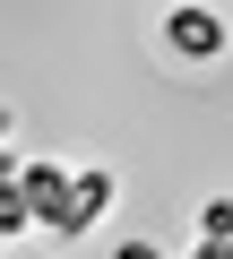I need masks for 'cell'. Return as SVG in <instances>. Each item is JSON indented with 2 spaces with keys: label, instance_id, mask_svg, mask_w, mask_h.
Returning <instances> with one entry per match:
<instances>
[{
  "label": "cell",
  "instance_id": "obj_1",
  "mask_svg": "<svg viewBox=\"0 0 233 259\" xmlns=\"http://www.w3.org/2000/svg\"><path fill=\"white\" fill-rule=\"evenodd\" d=\"M164 35H173L181 61H216V52H224V18H216V9H173Z\"/></svg>",
  "mask_w": 233,
  "mask_h": 259
},
{
  "label": "cell",
  "instance_id": "obj_2",
  "mask_svg": "<svg viewBox=\"0 0 233 259\" xmlns=\"http://www.w3.org/2000/svg\"><path fill=\"white\" fill-rule=\"evenodd\" d=\"M104 207H112V173H78L69 199H61V216H52V233H86Z\"/></svg>",
  "mask_w": 233,
  "mask_h": 259
},
{
  "label": "cell",
  "instance_id": "obj_3",
  "mask_svg": "<svg viewBox=\"0 0 233 259\" xmlns=\"http://www.w3.org/2000/svg\"><path fill=\"white\" fill-rule=\"evenodd\" d=\"M18 182H26L35 216L52 225V216H61V199H69V173H61V164H43V156H26V164H18Z\"/></svg>",
  "mask_w": 233,
  "mask_h": 259
},
{
  "label": "cell",
  "instance_id": "obj_4",
  "mask_svg": "<svg viewBox=\"0 0 233 259\" xmlns=\"http://www.w3.org/2000/svg\"><path fill=\"white\" fill-rule=\"evenodd\" d=\"M199 250H207V259L233 250V199H207V207H199Z\"/></svg>",
  "mask_w": 233,
  "mask_h": 259
}]
</instances>
